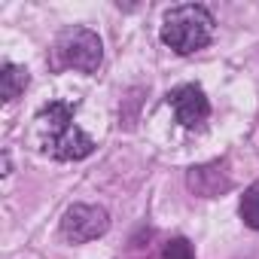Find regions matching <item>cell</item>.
I'll return each mask as SVG.
<instances>
[{"instance_id": "cell-1", "label": "cell", "mask_w": 259, "mask_h": 259, "mask_svg": "<svg viewBox=\"0 0 259 259\" xmlns=\"http://www.w3.org/2000/svg\"><path fill=\"white\" fill-rule=\"evenodd\" d=\"M73 113L76 107L67 101H52L40 110L37 122H40V144L52 159L61 162H79L85 156H92L95 141L82 132V128L73 125Z\"/></svg>"}, {"instance_id": "cell-2", "label": "cell", "mask_w": 259, "mask_h": 259, "mask_svg": "<svg viewBox=\"0 0 259 259\" xmlns=\"http://www.w3.org/2000/svg\"><path fill=\"white\" fill-rule=\"evenodd\" d=\"M210 37H213V16L198 4L174 7L162 19V43L180 55H192L204 49Z\"/></svg>"}, {"instance_id": "cell-3", "label": "cell", "mask_w": 259, "mask_h": 259, "mask_svg": "<svg viewBox=\"0 0 259 259\" xmlns=\"http://www.w3.org/2000/svg\"><path fill=\"white\" fill-rule=\"evenodd\" d=\"M55 49H58L61 64H67L73 70H82V73H95L101 67V58H104L98 34L89 31V28H67L58 37Z\"/></svg>"}, {"instance_id": "cell-4", "label": "cell", "mask_w": 259, "mask_h": 259, "mask_svg": "<svg viewBox=\"0 0 259 259\" xmlns=\"http://www.w3.org/2000/svg\"><path fill=\"white\" fill-rule=\"evenodd\" d=\"M110 229V217L104 207L98 204H73L64 210L61 217V232L67 241L73 244H85V241H95L101 238L104 232Z\"/></svg>"}, {"instance_id": "cell-5", "label": "cell", "mask_w": 259, "mask_h": 259, "mask_svg": "<svg viewBox=\"0 0 259 259\" xmlns=\"http://www.w3.org/2000/svg\"><path fill=\"white\" fill-rule=\"evenodd\" d=\"M168 104L183 128H201L210 116V104L198 85H180L168 95Z\"/></svg>"}, {"instance_id": "cell-6", "label": "cell", "mask_w": 259, "mask_h": 259, "mask_svg": "<svg viewBox=\"0 0 259 259\" xmlns=\"http://www.w3.org/2000/svg\"><path fill=\"white\" fill-rule=\"evenodd\" d=\"M25 85H28V70L19 64H4V70H0V98L10 104L25 92Z\"/></svg>"}, {"instance_id": "cell-7", "label": "cell", "mask_w": 259, "mask_h": 259, "mask_svg": "<svg viewBox=\"0 0 259 259\" xmlns=\"http://www.w3.org/2000/svg\"><path fill=\"white\" fill-rule=\"evenodd\" d=\"M238 213H241L244 226H250V229H259V183H256V186H250V189L241 195Z\"/></svg>"}, {"instance_id": "cell-8", "label": "cell", "mask_w": 259, "mask_h": 259, "mask_svg": "<svg viewBox=\"0 0 259 259\" xmlns=\"http://www.w3.org/2000/svg\"><path fill=\"white\" fill-rule=\"evenodd\" d=\"M162 259H195V253H192V244L186 238H174V241L165 244Z\"/></svg>"}]
</instances>
